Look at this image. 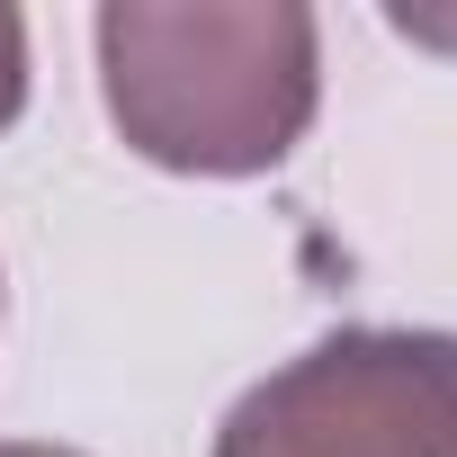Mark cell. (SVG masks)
<instances>
[{
  "label": "cell",
  "instance_id": "obj_1",
  "mask_svg": "<svg viewBox=\"0 0 457 457\" xmlns=\"http://www.w3.org/2000/svg\"><path fill=\"white\" fill-rule=\"evenodd\" d=\"M90 37L126 153L179 179L278 170L323 99V28L296 0H108Z\"/></svg>",
  "mask_w": 457,
  "mask_h": 457
},
{
  "label": "cell",
  "instance_id": "obj_2",
  "mask_svg": "<svg viewBox=\"0 0 457 457\" xmlns=\"http://www.w3.org/2000/svg\"><path fill=\"white\" fill-rule=\"evenodd\" d=\"M206 457H457V332H323L215 421Z\"/></svg>",
  "mask_w": 457,
  "mask_h": 457
},
{
  "label": "cell",
  "instance_id": "obj_3",
  "mask_svg": "<svg viewBox=\"0 0 457 457\" xmlns=\"http://www.w3.org/2000/svg\"><path fill=\"white\" fill-rule=\"evenodd\" d=\"M19 108H28V19L0 0V135L19 126Z\"/></svg>",
  "mask_w": 457,
  "mask_h": 457
},
{
  "label": "cell",
  "instance_id": "obj_4",
  "mask_svg": "<svg viewBox=\"0 0 457 457\" xmlns=\"http://www.w3.org/2000/svg\"><path fill=\"white\" fill-rule=\"evenodd\" d=\"M0 457H81V448H54V439H0Z\"/></svg>",
  "mask_w": 457,
  "mask_h": 457
}]
</instances>
